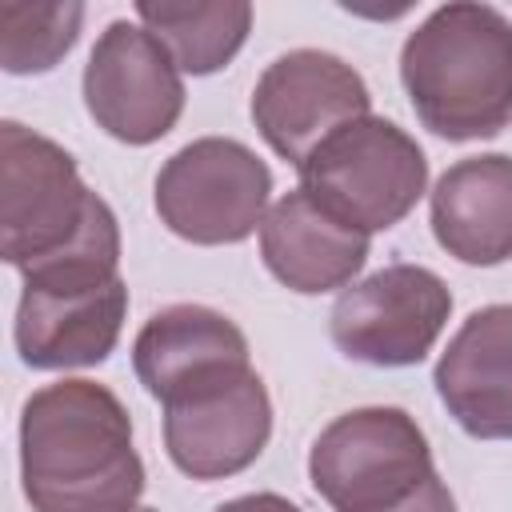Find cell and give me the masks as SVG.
I'll list each match as a JSON object with an SVG mask.
<instances>
[{
  "instance_id": "obj_5",
  "label": "cell",
  "mask_w": 512,
  "mask_h": 512,
  "mask_svg": "<svg viewBox=\"0 0 512 512\" xmlns=\"http://www.w3.org/2000/svg\"><path fill=\"white\" fill-rule=\"evenodd\" d=\"M92 204L96 192L56 140L16 120L0 124V252L16 272L76 244Z\"/></svg>"
},
{
  "instance_id": "obj_4",
  "label": "cell",
  "mask_w": 512,
  "mask_h": 512,
  "mask_svg": "<svg viewBox=\"0 0 512 512\" xmlns=\"http://www.w3.org/2000/svg\"><path fill=\"white\" fill-rule=\"evenodd\" d=\"M296 172L300 188L324 212L364 236L396 228L428 184V160L420 144L384 116L344 124Z\"/></svg>"
},
{
  "instance_id": "obj_16",
  "label": "cell",
  "mask_w": 512,
  "mask_h": 512,
  "mask_svg": "<svg viewBox=\"0 0 512 512\" xmlns=\"http://www.w3.org/2000/svg\"><path fill=\"white\" fill-rule=\"evenodd\" d=\"M136 16L172 52L180 72H192V76L220 72L244 48L252 28V4L244 0H216V4L140 0Z\"/></svg>"
},
{
  "instance_id": "obj_9",
  "label": "cell",
  "mask_w": 512,
  "mask_h": 512,
  "mask_svg": "<svg viewBox=\"0 0 512 512\" xmlns=\"http://www.w3.org/2000/svg\"><path fill=\"white\" fill-rule=\"evenodd\" d=\"M84 108L112 140L152 144L184 112L180 64L144 24L112 20L84 64Z\"/></svg>"
},
{
  "instance_id": "obj_13",
  "label": "cell",
  "mask_w": 512,
  "mask_h": 512,
  "mask_svg": "<svg viewBox=\"0 0 512 512\" xmlns=\"http://www.w3.org/2000/svg\"><path fill=\"white\" fill-rule=\"evenodd\" d=\"M448 416L476 440H512V304L476 308L432 372Z\"/></svg>"
},
{
  "instance_id": "obj_10",
  "label": "cell",
  "mask_w": 512,
  "mask_h": 512,
  "mask_svg": "<svg viewBox=\"0 0 512 512\" xmlns=\"http://www.w3.org/2000/svg\"><path fill=\"white\" fill-rule=\"evenodd\" d=\"M132 368L148 396L164 408L252 372L244 332L216 308L168 304L140 328Z\"/></svg>"
},
{
  "instance_id": "obj_3",
  "label": "cell",
  "mask_w": 512,
  "mask_h": 512,
  "mask_svg": "<svg viewBox=\"0 0 512 512\" xmlns=\"http://www.w3.org/2000/svg\"><path fill=\"white\" fill-rule=\"evenodd\" d=\"M308 480L332 512H456L420 424L404 408L336 416L308 452Z\"/></svg>"
},
{
  "instance_id": "obj_2",
  "label": "cell",
  "mask_w": 512,
  "mask_h": 512,
  "mask_svg": "<svg viewBox=\"0 0 512 512\" xmlns=\"http://www.w3.org/2000/svg\"><path fill=\"white\" fill-rule=\"evenodd\" d=\"M420 124L444 140H488L512 124V24L492 4H440L400 48Z\"/></svg>"
},
{
  "instance_id": "obj_15",
  "label": "cell",
  "mask_w": 512,
  "mask_h": 512,
  "mask_svg": "<svg viewBox=\"0 0 512 512\" xmlns=\"http://www.w3.org/2000/svg\"><path fill=\"white\" fill-rule=\"evenodd\" d=\"M432 236L464 264H504L512 256V156L452 164L432 188Z\"/></svg>"
},
{
  "instance_id": "obj_11",
  "label": "cell",
  "mask_w": 512,
  "mask_h": 512,
  "mask_svg": "<svg viewBox=\"0 0 512 512\" xmlns=\"http://www.w3.org/2000/svg\"><path fill=\"white\" fill-rule=\"evenodd\" d=\"M272 436V400L256 372L164 408L168 460L192 480L244 472Z\"/></svg>"
},
{
  "instance_id": "obj_12",
  "label": "cell",
  "mask_w": 512,
  "mask_h": 512,
  "mask_svg": "<svg viewBox=\"0 0 512 512\" xmlns=\"http://www.w3.org/2000/svg\"><path fill=\"white\" fill-rule=\"evenodd\" d=\"M128 316V284L116 276L96 288H28L16 304V352L28 368L104 364Z\"/></svg>"
},
{
  "instance_id": "obj_7",
  "label": "cell",
  "mask_w": 512,
  "mask_h": 512,
  "mask_svg": "<svg viewBox=\"0 0 512 512\" xmlns=\"http://www.w3.org/2000/svg\"><path fill=\"white\" fill-rule=\"evenodd\" d=\"M452 312L448 284L424 264H388L344 288L332 304V344L372 368L420 364Z\"/></svg>"
},
{
  "instance_id": "obj_8",
  "label": "cell",
  "mask_w": 512,
  "mask_h": 512,
  "mask_svg": "<svg viewBox=\"0 0 512 512\" xmlns=\"http://www.w3.org/2000/svg\"><path fill=\"white\" fill-rule=\"evenodd\" d=\"M372 108L364 76L320 48L276 56L252 88V124L264 144L300 168L344 124L364 120Z\"/></svg>"
},
{
  "instance_id": "obj_1",
  "label": "cell",
  "mask_w": 512,
  "mask_h": 512,
  "mask_svg": "<svg viewBox=\"0 0 512 512\" xmlns=\"http://www.w3.org/2000/svg\"><path fill=\"white\" fill-rule=\"evenodd\" d=\"M20 480L32 512H132L144 460L120 396L96 380L36 388L20 412Z\"/></svg>"
},
{
  "instance_id": "obj_6",
  "label": "cell",
  "mask_w": 512,
  "mask_h": 512,
  "mask_svg": "<svg viewBox=\"0 0 512 512\" xmlns=\"http://www.w3.org/2000/svg\"><path fill=\"white\" fill-rule=\"evenodd\" d=\"M272 192L268 164L240 140L200 136L164 160L156 216L188 244H240L264 224Z\"/></svg>"
},
{
  "instance_id": "obj_18",
  "label": "cell",
  "mask_w": 512,
  "mask_h": 512,
  "mask_svg": "<svg viewBox=\"0 0 512 512\" xmlns=\"http://www.w3.org/2000/svg\"><path fill=\"white\" fill-rule=\"evenodd\" d=\"M216 512H300L288 496H276V492H252V496H236L228 504H220Z\"/></svg>"
},
{
  "instance_id": "obj_17",
  "label": "cell",
  "mask_w": 512,
  "mask_h": 512,
  "mask_svg": "<svg viewBox=\"0 0 512 512\" xmlns=\"http://www.w3.org/2000/svg\"><path fill=\"white\" fill-rule=\"evenodd\" d=\"M84 4H0V64L8 76L52 72L76 44Z\"/></svg>"
},
{
  "instance_id": "obj_14",
  "label": "cell",
  "mask_w": 512,
  "mask_h": 512,
  "mask_svg": "<svg viewBox=\"0 0 512 512\" xmlns=\"http://www.w3.org/2000/svg\"><path fill=\"white\" fill-rule=\"evenodd\" d=\"M260 256L284 288L320 296L352 284L368 260V236L324 212L304 188H292L260 224Z\"/></svg>"
},
{
  "instance_id": "obj_19",
  "label": "cell",
  "mask_w": 512,
  "mask_h": 512,
  "mask_svg": "<svg viewBox=\"0 0 512 512\" xmlns=\"http://www.w3.org/2000/svg\"><path fill=\"white\" fill-rule=\"evenodd\" d=\"M132 512H156V508H132Z\"/></svg>"
}]
</instances>
